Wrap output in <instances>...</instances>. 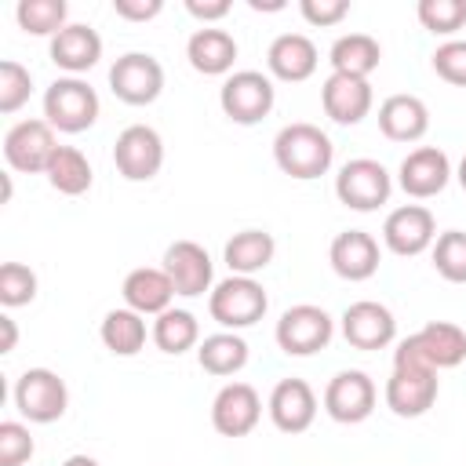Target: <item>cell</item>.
Masks as SVG:
<instances>
[{
	"mask_svg": "<svg viewBox=\"0 0 466 466\" xmlns=\"http://www.w3.org/2000/svg\"><path fill=\"white\" fill-rule=\"evenodd\" d=\"M273 160L284 175L299 178V182H309V178H320L328 175L331 160H335V146L328 138V131H320L317 124H306V120H295V124H284L273 138Z\"/></svg>",
	"mask_w": 466,
	"mask_h": 466,
	"instance_id": "cell-1",
	"label": "cell"
},
{
	"mask_svg": "<svg viewBox=\"0 0 466 466\" xmlns=\"http://www.w3.org/2000/svg\"><path fill=\"white\" fill-rule=\"evenodd\" d=\"M266 309H269V295L255 277L229 273L226 280H218L208 291V313L226 331H244V328L258 324L266 317Z\"/></svg>",
	"mask_w": 466,
	"mask_h": 466,
	"instance_id": "cell-2",
	"label": "cell"
},
{
	"mask_svg": "<svg viewBox=\"0 0 466 466\" xmlns=\"http://www.w3.org/2000/svg\"><path fill=\"white\" fill-rule=\"evenodd\" d=\"M98 95L80 76H58L44 91V120L62 135H80L98 120Z\"/></svg>",
	"mask_w": 466,
	"mask_h": 466,
	"instance_id": "cell-3",
	"label": "cell"
},
{
	"mask_svg": "<svg viewBox=\"0 0 466 466\" xmlns=\"http://www.w3.org/2000/svg\"><path fill=\"white\" fill-rule=\"evenodd\" d=\"M393 360H408V364H426L433 371L444 368H459L466 360V331L451 320H430L426 328H419L415 335H408Z\"/></svg>",
	"mask_w": 466,
	"mask_h": 466,
	"instance_id": "cell-4",
	"label": "cell"
},
{
	"mask_svg": "<svg viewBox=\"0 0 466 466\" xmlns=\"http://www.w3.org/2000/svg\"><path fill=\"white\" fill-rule=\"evenodd\" d=\"M273 102H277V87H273V80H269L266 73H258V69H237V73H229V76L222 80V87H218V106H222V113H226L233 124H244V127L266 120V116L273 113Z\"/></svg>",
	"mask_w": 466,
	"mask_h": 466,
	"instance_id": "cell-5",
	"label": "cell"
},
{
	"mask_svg": "<svg viewBox=\"0 0 466 466\" xmlns=\"http://www.w3.org/2000/svg\"><path fill=\"white\" fill-rule=\"evenodd\" d=\"M15 408L22 419L29 422H58L69 408V390H66V379L51 368H25L18 379H15Z\"/></svg>",
	"mask_w": 466,
	"mask_h": 466,
	"instance_id": "cell-6",
	"label": "cell"
},
{
	"mask_svg": "<svg viewBox=\"0 0 466 466\" xmlns=\"http://www.w3.org/2000/svg\"><path fill=\"white\" fill-rule=\"evenodd\" d=\"M273 335H277V346L288 357H313L317 350H324L331 342L335 320L328 317V309H320L313 302H299V306L280 313Z\"/></svg>",
	"mask_w": 466,
	"mask_h": 466,
	"instance_id": "cell-7",
	"label": "cell"
},
{
	"mask_svg": "<svg viewBox=\"0 0 466 466\" xmlns=\"http://www.w3.org/2000/svg\"><path fill=\"white\" fill-rule=\"evenodd\" d=\"M390 193H393V178L371 157L346 160L335 175V197L353 211H375L390 200Z\"/></svg>",
	"mask_w": 466,
	"mask_h": 466,
	"instance_id": "cell-8",
	"label": "cell"
},
{
	"mask_svg": "<svg viewBox=\"0 0 466 466\" xmlns=\"http://www.w3.org/2000/svg\"><path fill=\"white\" fill-rule=\"evenodd\" d=\"M437 371L426 364L393 360V371L386 379V408L400 419H419L437 400Z\"/></svg>",
	"mask_w": 466,
	"mask_h": 466,
	"instance_id": "cell-9",
	"label": "cell"
},
{
	"mask_svg": "<svg viewBox=\"0 0 466 466\" xmlns=\"http://www.w3.org/2000/svg\"><path fill=\"white\" fill-rule=\"evenodd\" d=\"M109 91L127 106H149L164 91V66L146 51H127L109 66Z\"/></svg>",
	"mask_w": 466,
	"mask_h": 466,
	"instance_id": "cell-10",
	"label": "cell"
},
{
	"mask_svg": "<svg viewBox=\"0 0 466 466\" xmlns=\"http://www.w3.org/2000/svg\"><path fill=\"white\" fill-rule=\"evenodd\" d=\"M113 164L127 182H149L164 167V138L149 124H131L113 142Z\"/></svg>",
	"mask_w": 466,
	"mask_h": 466,
	"instance_id": "cell-11",
	"label": "cell"
},
{
	"mask_svg": "<svg viewBox=\"0 0 466 466\" xmlns=\"http://www.w3.org/2000/svg\"><path fill=\"white\" fill-rule=\"evenodd\" d=\"M55 149L58 142L47 120H18L4 135V160L11 171H22V175H44Z\"/></svg>",
	"mask_w": 466,
	"mask_h": 466,
	"instance_id": "cell-12",
	"label": "cell"
},
{
	"mask_svg": "<svg viewBox=\"0 0 466 466\" xmlns=\"http://www.w3.org/2000/svg\"><path fill=\"white\" fill-rule=\"evenodd\" d=\"M433 240H437V218L426 204H400L382 222V244L400 258L422 255L426 248H433Z\"/></svg>",
	"mask_w": 466,
	"mask_h": 466,
	"instance_id": "cell-13",
	"label": "cell"
},
{
	"mask_svg": "<svg viewBox=\"0 0 466 466\" xmlns=\"http://www.w3.org/2000/svg\"><path fill=\"white\" fill-rule=\"evenodd\" d=\"M375 382L368 371L360 368H350V371H339L331 375V382L324 386V411L342 422V426H353V422H364L371 411H375Z\"/></svg>",
	"mask_w": 466,
	"mask_h": 466,
	"instance_id": "cell-14",
	"label": "cell"
},
{
	"mask_svg": "<svg viewBox=\"0 0 466 466\" xmlns=\"http://www.w3.org/2000/svg\"><path fill=\"white\" fill-rule=\"evenodd\" d=\"M160 269L171 277L175 295H182V299H197V295H204V291L215 288V262L204 251V244H197V240H175V244H167Z\"/></svg>",
	"mask_w": 466,
	"mask_h": 466,
	"instance_id": "cell-15",
	"label": "cell"
},
{
	"mask_svg": "<svg viewBox=\"0 0 466 466\" xmlns=\"http://www.w3.org/2000/svg\"><path fill=\"white\" fill-rule=\"evenodd\" d=\"M342 339L353 350H386L397 339V317L390 313V306L375 302V299H360L350 302L342 309Z\"/></svg>",
	"mask_w": 466,
	"mask_h": 466,
	"instance_id": "cell-16",
	"label": "cell"
},
{
	"mask_svg": "<svg viewBox=\"0 0 466 466\" xmlns=\"http://www.w3.org/2000/svg\"><path fill=\"white\" fill-rule=\"evenodd\" d=\"M262 419V397L251 382H226L211 400V426L222 437H248Z\"/></svg>",
	"mask_w": 466,
	"mask_h": 466,
	"instance_id": "cell-17",
	"label": "cell"
},
{
	"mask_svg": "<svg viewBox=\"0 0 466 466\" xmlns=\"http://www.w3.org/2000/svg\"><path fill=\"white\" fill-rule=\"evenodd\" d=\"M397 182L411 200H430L451 182V160L437 146H419L400 160Z\"/></svg>",
	"mask_w": 466,
	"mask_h": 466,
	"instance_id": "cell-18",
	"label": "cell"
},
{
	"mask_svg": "<svg viewBox=\"0 0 466 466\" xmlns=\"http://www.w3.org/2000/svg\"><path fill=\"white\" fill-rule=\"evenodd\" d=\"M266 411L280 433H306L317 419V393L306 379H280L266 400Z\"/></svg>",
	"mask_w": 466,
	"mask_h": 466,
	"instance_id": "cell-19",
	"label": "cell"
},
{
	"mask_svg": "<svg viewBox=\"0 0 466 466\" xmlns=\"http://www.w3.org/2000/svg\"><path fill=\"white\" fill-rule=\"evenodd\" d=\"M371 84L364 76H346V73H328V80L320 84V106L324 113L342 124V127H353L360 124L368 113H371Z\"/></svg>",
	"mask_w": 466,
	"mask_h": 466,
	"instance_id": "cell-20",
	"label": "cell"
},
{
	"mask_svg": "<svg viewBox=\"0 0 466 466\" xmlns=\"http://www.w3.org/2000/svg\"><path fill=\"white\" fill-rule=\"evenodd\" d=\"M379 258H382L379 255V240L371 233H364V229H342L328 248L331 269L350 284H360V280L375 277L379 273Z\"/></svg>",
	"mask_w": 466,
	"mask_h": 466,
	"instance_id": "cell-21",
	"label": "cell"
},
{
	"mask_svg": "<svg viewBox=\"0 0 466 466\" xmlns=\"http://www.w3.org/2000/svg\"><path fill=\"white\" fill-rule=\"evenodd\" d=\"M317 44L306 36V33H280L269 51H266V66H269V76L284 80V84H302L317 73Z\"/></svg>",
	"mask_w": 466,
	"mask_h": 466,
	"instance_id": "cell-22",
	"label": "cell"
},
{
	"mask_svg": "<svg viewBox=\"0 0 466 466\" xmlns=\"http://www.w3.org/2000/svg\"><path fill=\"white\" fill-rule=\"evenodd\" d=\"M47 55H51V62L58 69H66L69 76H80L91 66H98V58H102V36L91 25H84V22H69L58 36H51Z\"/></svg>",
	"mask_w": 466,
	"mask_h": 466,
	"instance_id": "cell-23",
	"label": "cell"
},
{
	"mask_svg": "<svg viewBox=\"0 0 466 466\" xmlns=\"http://www.w3.org/2000/svg\"><path fill=\"white\" fill-rule=\"evenodd\" d=\"M237 40L233 33L218 29V25H200L189 40H186V58L197 73L204 76H229L233 62H237Z\"/></svg>",
	"mask_w": 466,
	"mask_h": 466,
	"instance_id": "cell-24",
	"label": "cell"
},
{
	"mask_svg": "<svg viewBox=\"0 0 466 466\" xmlns=\"http://www.w3.org/2000/svg\"><path fill=\"white\" fill-rule=\"evenodd\" d=\"M124 306L142 313V317H160L164 309H171V299H175V284L164 269L157 266H138L124 277Z\"/></svg>",
	"mask_w": 466,
	"mask_h": 466,
	"instance_id": "cell-25",
	"label": "cell"
},
{
	"mask_svg": "<svg viewBox=\"0 0 466 466\" xmlns=\"http://www.w3.org/2000/svg\"><path fill=\"white\" fill-rule=\"evenodd\" d=\"M379 131L390 142H419L430 131V109L419 95H390L379 106Z\"/></svg>",
	"mask_w": 466,
	"mask_h": 466,
	"instance_id": "cell-26",
	"label": "cell"
},
{
	"mask_svg": "<svg viewBox=\"0 0 466 466\" xmlns=\"http://www.w3.org/2000/svg\"><path fill=\"white\" fill-rule=\"evenodd\" d=\"M273 255H277V240H273V233H266V229H240V233H233V237L226 240V248H222V262H226L229 273H237V277H255V273H262V269L273 262Z\"/></svg>",
	"mask_w": 466,
	"mask_h": 466,
	"instance_id": "cell-27",
	"label": "cell"
},
{
	"mask_svg": "<svg viewBox=\"0 0 466 466\" xmlns=\"http://www.w3.org/2000/svg\"><path fill=\"white\" fill-rule=\"evenodd\" d=\"M328 62H331V73H346V76H364L368 80L382 62V47L368 33H342L331 44Z\"/></svg>",
	"mask_w": 466,
	"mask_h": 466,
	"instance_id": "cell-28",
	"label": "cell"
},
{
	"mask_svg": "<svg viewBox=\"0 0 466 466\" xmlns=\"http://www.w3.org/2000/svg\"><path fill=\"white\" fill-rule=\"evenodd\" d=\"M98 335H102V346H106L109 353H116V357H135V353L146 346V335H149V331H146V317H142V313L120 306V309H109V313L102 317Z\"/></svg>",
	"mask_w": 466,
	"mask_h": 466,
	"instance_id": "cell-29",
	"label": "cell"
},
{
	"mask_svg": "<svg viewBox=\"0 0 466 466\" xmlns=\"http://www.w3.org/2000/svg\"><path fill=\"white\" fill-rule=\"evenodd\" d=\"M197 364L218 379L237 375L248 364V342L237 331H215L197 346Z\"/></svg>",
	"mask_w": 466,
	"mask_h": 466,
	"instance_id": "cell-30",
	"label": "cell"
},
{
	"mask_svg": "<svg viewBox=\"0 0 466 466\" xmlns=\"http://www.w3.org/2000/svg\"><path fill=\"white\" fill-rule=\"evenodd\" d=\"M153 342H157V350L160 353H171V357H178V353H186V350H193V346H200V324H197V317L189 313V309H164L157 320H153Z\"/></svg>",
	"mask_w": 466,
	"mask_h": 466,
	"instance_id": "cell-31",
	"label": "cell"
},
{
	"mask_svg": "<svg viewBox=\"0 0 466 466\" xmlns=\"http://www.w3.org/2000/svg\"><path fill=\"white\" fill-rule=\"evenodd\" d=\"M44 175H47L51 189H58V193H66V197L87 193V189H91V178H95L87 157H84L76 146H58Z\"/></svg>",
	"mask_w": 466,
	"mask_h": 466,
	"instance_id": "cell-32",
	"label": "cell"
},
{
	"mask_svg": "<svg viewBox=\"0 0 466 466\" xmlns=\"http://www.w3.org/2000/svg\"><path fill=\"white\" fill-rule=\"evenodd\" d=\"M15 18L33 36H58L69 25V7L66 0H18Z\"/></svg>",
	"mask_w": 466,
	"mask_h": 466,
	"instance_id": "cell-33",
	"label": "cell"
},
{
	"mask_svg": "<svg viewBox=\"0 0 466 466\" xmlns=\"http://www.w3.org/2000/svg\"><path fill=\"white\" fill-rule=\"evenodd\" d=\"M433 269L448 284H466V233L462 229H444L433 240Z\"/></svg>",
	"mask_w": 466,
	"mask_h": 466,
	"instance_id": "cell-34",
	"label": "cell"
},
{
	"mask_svg": "<svg viewBox=\"0 0 466 466\" xmlns=\"http://www.w3.org/2000/svg\"><path fill=\"white\" fill-rule=\"evenodd\" d=\"M415 15L433 36H451L466 25V0H419Z\"/></svg>",
	"mask_w": 466,
	"mask_h": 466,
	"instance_id": "cell-35",
	"label": "cell"
},
{
	"mask_svg": "<svg viewBox=\"0 0 466 466\" xmlns=\"http://www.w3.org/2000/svg\"><path fill=\"white\" fill-rule=\"evenodd\" d=\"M33 95V73L15 62V58H4L0 62V113H18Z\"/></svg>",
	"mask_w": 466,
	"mask_h": 466,
	"instance_id": "cell-36",
	"label": "cell"
},
{
	"mask_svg": "<svg viewBox=\"0 0 466 466\" xmlns=\"http://www.w3.org/2000/svg\"><path fill=\"white\" fill-rule=\"evenodd\" d=\"M36 299V273L22 262H4L0 266V302L7 309L29 306Z\"/></svg>",
	"mask_w": 466,
	"mask_h": 466,
	"instance_id": "cell-37",
	"label": "cell"
},
{
	"mask_svg": "<svg viewBox=\"0 0 466 466\" xmlns=\"http://www.w3.org/2000/svg\"><path fill=\"white\" fill-rule=\"evenodd\" d=\"M33 451H36V444L29 437V426H22L15 419L0 422V466H25L33 459Z\"/></svg>",
	"mask_w": 466,
	"mask_h": 466,
	"instance_id": "cell-38",
	"label": "cell"
},
{
	"mask_svg": "<svg viewBox=\"0 0 466 466\" xmlns=\"http://www.w3.org/2000/svg\"><path fill=\"white\" fill-rule=\"evenodd\" d=\"M433 73L455 87H466V40H444L437 44V51L430 55Z\"/></svg>",
	"mask_w": 466,
	"mask_h": 466,
	"instance_id": "cell-39",
	"label": "cell"
},
{
	"mask_svg": "<svg viewBox=\"0 0 466 466\" xmlns=\"http://www.w3.org/2000/svg\"><path fill=\"white\" fill-rule=\"evenodd\" d=\"M299 11H302V18L309 25L328 29V25H339L350 15V0H302Z\"/></svg>",
	"mask_w": 466,
	"mask_h": 466,
	"instance_id": "cell-40",
	"label": "cell"
},
{
	"mask_svg": "<svg viewBox=\"0 0 466 466\" xmlns=\"http://www.w3.org/2000/svg\"><path fill=\"white\" fill-rule=\"evenodd\" d=\"M113 11L124 22H149L164 11V0H113Z\"/></svg>",
	"mask_w": 466,
	"mask_h": 466,
	"instance_id": "cell-41",
	"label": "cell"
},
{
	"mask_svg": "<svg viewBox=\"0 0 466 466\" xmlns=\"http://www.w3.org/2000/svg\"><path fill=\"white\" fill-rule=\"evenodd\" d=\"M229 0H186V11L197 18V22H204V25H211V22H222L226 15H229Z\"/></svg>",
	"mask_w": 466,
	"mask_h": 466,
	"instance_id": "cell-42",
	"label": "cell"
},
{
	"mask_svg": "<svg viewBox=\"0 0 466 466\" xmlns=\"http://www.w3.org/2000/svg\"><path fill=\"white\" fill-rule=\"evenodd\" d=\"M0 328H4V342H0V353H11L15 350V342H18V328H15V320L4 313L0 317Z\"/></svg>",
	"mask_w": 466,
	"mask_h": 466,
	"instance_id": "cell-43",
	"label": "cell"
},
{
	"mask_svg": "<svg viewBox=\"0 0 466 466\" xmlns=\"http://www.w3.org/2000/svg\"><path fill=\"white\" fill-rule=\"evenodd\" d=\"M248 7H251V11H280L284 0H248Z\"/></svg>",
	"mask_w": 466,
	"mask_h": 466,
	"instance_id": "cell-44",
	"label": "cell"
},
{
	"mask_svg": "<svg viewBox=\"0 0 466 466\" xmlns=\"http://www.w3.org/2000/svg\"><path fill=\"white\" fill-rule=\"evenodd\" d=\"M62 466H98V459H91V455H69Z\"/></svg>",
	"mask_w": 466,
	"mask_h": 466,
	"instance_id": "cell-45",
	"label": "cell"
},
{
	"mask_svg": "<svg viewBox=\"0 0 466 466\" xmlns=\"http://www.w3.org/2000/svg\"><path fill=\"white\" fill-rule=\"evenodd\" d=\"M455 178H459V186H462V193H466V157L459 160V171H455Z\"/></svg>",
	"mask_w": 466,
	"mask_h": 466,
	"instance_id": "cell-46",
	"label": "cell"
}]
</instances>
